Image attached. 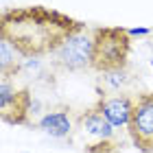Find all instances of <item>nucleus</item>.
<instances>
[{"label": "nucleus", "instance_id": "0eeeda50", "mask_svg": "<svg viewBox=\"0 0 153 153\" xmlns=\"http://www.w3.org/2000/svg\"><path fill=\"white\" fill-rule=\"evenodd\" d=\"M79 123H81V127L85 129L90 136H96L99 140H112L114 138V125L109 123L96 107L88 109L85 114H81Z\"/></svg>", "mask_w": 153, "mask_h": 153}, {"label": "nucleus", "instance_id": "f8f14e48", "mask_svg": "<svg viewBox=\"0 0 153 153\" xmlns=\"http://www.w3.org/2000/svg\"><path fill=\"white\" fill-rule=\"evenodd\" d=\"M151 68H153V59H151Z\"/></svg>", "mask_w": 153, "mask_h": 153}, {"label": "nucleus", "instance_id": "f257e3e1", "mask_svg": "<svg viewBox=\"0 0 153 153\" xmlns=\"http://www.w3.org/2000/svg\"><path fill=\"white\" fill-rule=\"evenodd\" d=\"M83 24L76 20L48 11L44 7L13 9L2 13V37L9 39L24 57H37L46 53H57L68 35L79 31Z\"/></svg>", "mask_w": 153, "mask_h": 153}, {"label": "nucleus", "instance_id": "20e7f679", "mask_svg": "<svg viewBox=\"0 0 153 153\" xmlns=\"http://www.w3.org/2000/svg\"><path fill=\"white\" fill-rule=\"evenodd\" d=\"M134 144L144 153H153V92L134 99L131 120L127 125Z\"/></svg>", "mask_w": 153, "mask_h": 153}, {"label": "nucleus", "instance_id": "6e6552de", "mask_svg": "<svg viewBox=\"0 0 153 153\" xmlns=\"http://www.w3.org/2000/svg\"><path fill=\"white\" fill-rule=\"evenodd\" d=\"M70 118H68L66 112H53V114H46L44 118L39 120V129L44 134L53 136V138H64L70 134Z\"/></svg>", "mask_w": 153, "mask_h": 153}, {"label": "nucleus", "instance_id": "9d476101", "mask_svg": "<svg viewBox=\"0 0 153 153\" xmlns=\"http://www.w3.org/2000/svg\"><path fill=\"white\" fill-rule=\"evenodd\" d=\"M105 81H107V85L112 88V90H120V85H125L127 83V76H125V68H120V70H109L105 72Z\"/></svg>", "mask_w": 153, "mask_h": 153}, {"label": "nucleus", "instance_id": "7ed1b4c3", "mask_svg": "<svg viewBox=\"0 0 153 153\" xmlns=\"http://www.w3.org/2000/svg\"><path fill=\"white\" fill-rule=\"evenodd\" d=\"M94 57V31L81 29L68 35L66 42L57 48V59L61 66L70 68V70H83V68L92 66Z\"/></svg>", "mask_w": 153, "mask_h": 153}, {"label": "nucleus", "instance_id": "f03ea898", "mask_svg": "<svg viewBox=\"0 0 153 153\" xmlns=\"http://www.w3.org/2000/svg\"><path fill=\"white\" fill-rule=\"evenodd\" d=\"M129 33L123 29H96L94 31V57L92 68L101 72L120 70L129 57Z\"/></svg>", "mask_w": 153, "mask_h": 153}, {"label": "nucleus", "instance_id": "39448f33", "mask_svg": "<svg viewBox=\"0 0 153 153\" xmlns=\"http://www.w3.org/2000/svg\"><path fill=\"white\" fill-rule=\"evenodd\" d=\"M29 92H18L9 83V79H2L0 83V109H2V118L7 123L22 125L26 123V114H29Z\"/></svg>", "mask_w": 153, "mask_h": 153}, {"label": "nucleus", "instance_id": "1a4fd4ad", "mask_svg": "<svg viewBox=\"0 0 153 153\" xmlns=\"http://www.w3.org/2000/svg\"><path fill=\"white\" fill-rule=\"evenodd\" d=\"M20 57H24V55L9 39H0V74H2V79H9V74L20 68Z\"/></svg>", "mask_w": 153, "mask_h": 153}, {"label": "nucleus", "instance_id": "9b49d317", "mask_svg": "<svg viewBox=\"0 0 153 153\" xmlns=\"http://www.w3.org/2000/svg\"><path fill=\"white\" fill-rule=\"evenodd\" d=\"M149 29H134V31H129V35H147Z\"/></svg>", "mask_w": 153, "mask_h": 153}, {"label": "nucleus", "instance_id": "423d86ee", "mask_svg": "<svg viewBox=\"0 0 153 153\" xmlns=\"http://www.w3.org/2000/svg\"><path fill=\"white\" fill-rule=\"evenodd\" d=\"M96 109L114 127H127L131 120L134 99H129V96H101L99 103H96Z\"/></svg>", "mask_w": 153, "mask_h": 153}]
</instances>
